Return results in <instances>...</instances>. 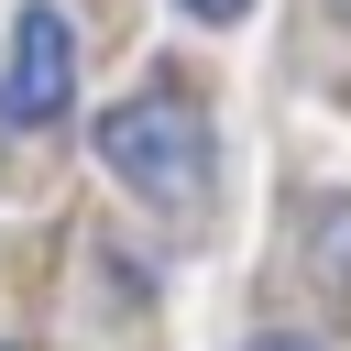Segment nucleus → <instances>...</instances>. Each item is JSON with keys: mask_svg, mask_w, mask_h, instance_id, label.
Wrapping results in <instances>:
<instances>
[{"mask_svg": "<svg viewBox=\"0 0 351 351\" xmlns=\"http://www.w3.org/2000/svg\"><path fill=\"white\" fill-rule=\"evenodd\" d=\"M99 165H110L132 197H154V208H197V197H208V176H219V132H208V110H197V99L154 88V99L99 110Z\"/></svg>", "mask_w": 351, "mask_h": 351, "instance_id": "obj_1", "label": "nucleus"}, {"mask_svg": "<svg viewBox=\"0 0 351 351\" xmlns=\"http://www.w3.org/2000/svg\"><path fill=\"white\" fill-rule=\"evenodd\" d=\"M66 110H77V33L55 0H22L11 66H0V132H55Z\"/></svg>", "mask_w": 351, "mask_h": 351, "instance_id": "obj_2", "label": "nucleus"}, {"mask_svg": "<svg viewBox=\"0 0 351 351\" xmlns=\"http://www.w3.org/2000/svg\"><path fill=\"white\" fill-rule=\"evenodd\" d=\"M307 241H318V274H329V285H351V208H340V197L307 219Z\"/></svg>", "mask_w": 351, "mask_h": 351, "instance_id": "obj_3", "label": "nucleus"}, {"mask_svg": "<svg viewBox=\"0 0 351 351\" xmlns=\"http://www.w3.org/2000/svg\"><path fill=\"white\" fill-rule=\"evenodd\" d=\"M176 11H186V22H241L252 0H176Z\"/></svg>", "mask_w": 351, "mask_h": 351, "instance_id": "obj_4", "label": "nucleus"}, {"mask_svg": "<svg viewBox=\"0 0 351 351\" xmlns=\"http://www.w3.org/2000/svg\"><path fill=\"white\" fill-rule=\"evenodd\" d=\"M252 351H318V340H285V329H274V340H252Z\"/></svg>", "mask_w": 351, "mask_h": 351, "instance_id": "obj_5", "label": "nucleus"}]
</instances>
